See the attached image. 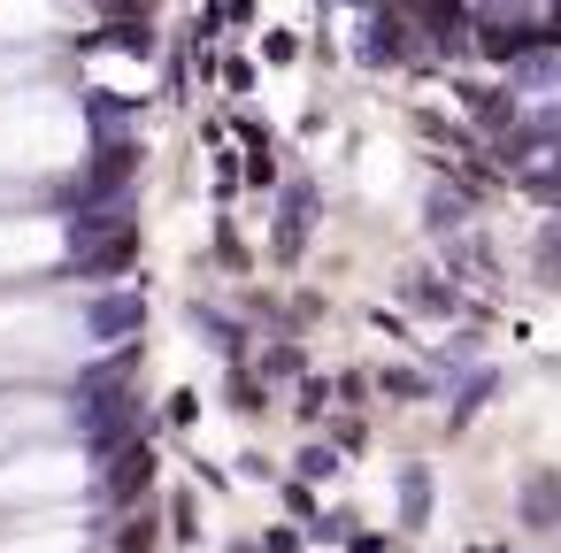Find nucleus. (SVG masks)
<instances>
[{"mask_svg":"<svg viewBox=\"0 0 561 553\" xmlns=\"http://www.w3.org/2000/svg\"><path fill=\"white\" fill-rule=\"evenodd\" d=\"M131 170H139V147H131V139H116V147H101V154H93V170H85V185H78V200L93 208V200H108V193H124V185H131Z\"/></svg>","mask_w":561,"mask_h":553,"instance_id":"1","label":"nucleus"},{"mask_svg":"<svg viewBox=\"0 0 561 553\" xmlns=\"http://www.w3.org/2000/svg\"><path fill=\"white\" fill-rule=\"evenodd\" d=\"M139 315H147V308H139L131 292H116V300H93L85 323H93V338H124V331H139Z\"/></svg>","mask_w":561,"mask_h":553,"instance_id":"5","label":"nucleus"},{"mask_svg":"<svg viewBox=\"0 0 561 553\" xmlns=\"http://www.w3.org/2000/svg\"><path fill=\"white\" fill-rule=\"evenodd\" d=\"M147 545H154V530H147V522H131V530L116 538V553H147Z\"/></svg>","mask_w":561,"mask_h":553,"instance_id":"13","label":"nucleus"},{"mask_svg":"<svg viewBox=\"0 0 561 553\" xmlns=\"http://www.w3.org/2000/svg\"><path fill=\"white\" fill-rule=\"evenodd\" d=\"M308 231H316V185L293 177V185H285V208H277V254H300Z\"/></svg>","mask_w":561,"mask_h":553,"instance_id":"2","label":"nucleus"},{"mask_svg":"<svg viewBox=\"0 0 561 553\" xmlns=\"http://www.w3.org/2000/svg\"><path fill=\"white\" fill-rule=\"evenodd\" d=\"M300 469H308V476H316V484H323V476H331V469H339V453H331V446H308V453H300Z\"/></svg>","mask_w":561,"mask_h":553,"instance_id":"11","label":"nucleus"},{"mask_svg":"<svg viewBox=\"0 0 561 553\" xmlns=\"http://www.w3.org/2000/svg\"><path fill=\"white\" fill-rule=\"evenodd\" d=\"M561 515V476H523V522H553Z\"/></svg>","mask_w":561,"mask_h":553,"instance_id":"7","label":"nucleus"},{"mask_svg":"<svg viewBox=\"0 0 561 553\" xmlns=\"http://www.w3.org/2000/svg\"><path fill=\"white\" fill-rule=\"evenodd\" d=\"M201 331H208V346H216V354H231V361L247 354V331H239V323H216V315H201Z\"/></svg>","mask_w":561,"mask_h":553,"instance_id":"10","label":"nucleus"},{"mask_svg":"<svg viewBox=\"0 0 561 553\" xmlns=\"http://www.w3.org/2000/svg\"><path fill=\"white\" fill-rule=\"evenodd\" d=\"M515 93H538V101H546V93H561V62H553V47H546V39H538V55H523V62H515Z\"/></svg>","mask_w":561,"mask_h":553,"instance_id":"4","label":"nucleus"},{"mask_svg":"<svg viewBox=\"0 0 561 553\" xmlns=\"http://www.w3.org/2000/svg\"><path fill=\"white\" fill-rule=\"evenodd\" d=\"M423 507H431V476L408 469V476H400V522H423Z\"/></svg>","mask_w":561,"mask_h":553,"instance_id":"9","label":"nucleus"},{"mask_svg":"<svg viewBox=\"0 0 561 553\" xmlns=\"http://www.w3.org/2000/svg\"><path fill=\"white\" fill-rule=\"evenodd\" d=\"M147 484H154V446H124V453H116V469H108V507L139 499Z\"/></svg>","mask_w":561,"mask_h":553,"instance_id":"3","label":"nucleus"},{"mask_svg":"<svg viewBox=\"0 0 561 553\" xmlns=\"http://www.w3.org/2000/svg\"><path fill=\"white\" fill-rule=\"evenodd\" d=\"M262 369H270V377H293V369H300V354H293V346H270V354H262Z\"/></svg>","mask_w":561,"mask_h":553,"instance_id":"12","label":"nucleus"},{"mask_svg":"<svg viewBox=\"0 0 561 553\" xmlns=\"http://www.w3.org/2000/svg\"><path fill=\"white\" fill-rule=\"evenodd\" d=\"M461 108H469V124H484V131H507V116H515V101L492 93V85H461Z\"/></svg>","mask_w":561,"mask_h":553,"instance_id":"6","label":"nucleus"},{"mask_svg":"<svg viewBox=\"0 0 561 553\" xmlns=\"http://www.w3.org/2000/svg\"><path fill=\"white\" fill-rule=\"evenodd\" d=\"M400 300H408V308H431V315H446V308H454V292H446V285H431V277H408V285H400Z\"/></svg>","mask_w":561,"mask_h":553,"instance_id":"8","label":"nucleus"}]
</instances>
